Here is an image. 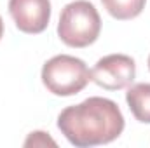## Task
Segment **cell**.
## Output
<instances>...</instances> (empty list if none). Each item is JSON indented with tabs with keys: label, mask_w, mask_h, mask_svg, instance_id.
Returning <instances> with one entry per match:
<instances>
[{
	"label": "cell",
	"mask_w": 150,
	"mask_h": 148,
	"mask_svg": "<svg viewBox=\"0 0 150 148\" xmlns=\"http://www.w3.org/2000/svg\"><path fill=\"white\" fill-rule=\"evenodd\" d=\"M58 129L77 148L107 145L122 134L124 115L115 101L93 96L61 111Z\"/></svg>",
	"instance_id": "1"
},
{
	"label": "cell",
	"mask_w": 150,
	"mask_h": 148,
	"mask_svg": "<svg viewBox=\"0 0 150 148\" xmlns=\"http://www.w3.org/2000/svg\"><path fill=\"white\" fill-rule=\"evenodd\" d=\"M101 32V18L96 7L87 0H75L63 7L58 37L68 47L82 49L94 44Z\"/></svg>",
	"instance_id": "2"
},
{
	"label": "cell",
	"mask_w": 150,
	"mask_h": 148,
	"mask_svg": "<svg viewBox=\"0 0 150 148\" xmlns=\"http://www.w3.org/2000/svg\"><path fill=\"white\" fill-rule=\"evenodd\" d=\"M40 77L45 89L54 96H74L91 82V70L75 56L58 54L45 61Z\"/></svg>",
	"instance_id": "3"
},
{
	"label": "cell",
	"mask_w": 150,
	"mask_h": 148,
	"mask_svg": "<svg viewBox=\"0 0 150 148\" xmlns=\"http://www.w3.org/2000/svg\"><path fill=\"white\" fill-rule=\"evenodd\" d=\"M134 77H136L134 59L126 54L103 56L91 70V80L107 91H120L129 87Z\"/></svg>",
	"instance_id": "4"
},
{
	"label": "cell",
	"mask_w": 150,
	"mask_h": 148,
	"mask_svg": "<svg viewBox=\"0 0 150 148\" xmlns=\"http://www.w3.org/2000/svg\"><path fill=\"white\" fill-rule=\"evenodd\" d=\"M9 14L23 33H42L51 21L49 0H9Z\"/></svg>",
	"instance_id": "5"
},
{
	"label": "cell",
	"mask_w": 150,
	"mask_h": 148,
	"mask_svg": "<svg viewBox=\"0 0 150 148\" xmlns=\"http://www.w3.org/2000/svg\"><path fill=\"white\" fill-rule=\"evenodd\" d=\"M126 101L138 122L150 124V84L140 82L129 85L126 92Z\"/></svg>",
	"instance_id": "6"
},
{
	"label": "cell",
	"mask_w": 150,
	"mask_h": 148,
	"mask_svg": "<svg viewBox=\"0 0 150 148\" xmlns=\"http://www.w3.org/2000/svg\"><path fill=\"white\" fill-rule=\"evenodd\" d=\"M145 2L147 0H101L107 12L119 21H127L140 16L145 9Z\"/></svg>",
	"instance_id": "7"
},
{
	"label": "cell",
	"mask_w": 150,
	"mask_h": 148,
	"mask_svg": "<svg viewBox=\"0 0 150 148\" xmlns=\"http://www.w3.org/2000/svg\"><path fill=\"white\" fill-rule=\"evenodd\" d=\"M56 147V141L52 138L47 136V132H42V131H35V132H30L28 140L25 141V147Z\"/></svg>",
	"instance_id": "8"
},
{
	"label": "cell",
	"mask_w": 150,
	"mask_h": 148,
	"mask_svg": "<svg viewBox=\"0 0 150 148\" xmlns=\"http://www.w3.org/2000/svg\"><path fill=\"white\" fill-rule=\"evenodd\" d=\"M4 35V21H2V16H0V38Z\"/></svg>",
	"instance_id": "9"
},
{
	"label": "cell",
	"mask_w": 150,
	"mask_h": 148,
	"mask_svg": "<svg viewBox=\"0 0 150 148\" xmlns=\"http://www.w3.org/2000/svg\"><path fill=\"white\" fill-rule=\"evenodd\" d=\"M149 70H150V56H149Z\"/></svg>",
	"instance_id": "10"
}]
</instances>
